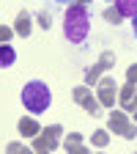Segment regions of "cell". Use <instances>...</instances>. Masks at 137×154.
I'll list each match as a JSON object with an SVG mask.
<instances>
[{
	"label": "cell",
	"mask_w": 137,
	"mask_h": 154,
	"mask_svg": "<svg viewBox=\"0 0 137 154\" xmlns=\"http://www.w3.org/2000/svg\"><path fill=\"white\" fill-rule=\"evenodd\" d=\"M30 30H33V14L19 11V14H16V19H14V33H16V36H22V38H28V36H30Z\"/></svg>",
	"instance_id": "cell-8"
},
{
	"label": "cell",
	"mask_w": 137,
	"mask_h": 154,
	"mask_svg": "<svg viewBox=\"0 0 137 154\" xmlns=\"http://www.w3.org/2000/svg\"><path fill=\"white\" fill-rule=\"evenodd\" d=\"M115 8H118L121 17H137V0H121V3H115Z\"/></svg>",
	"instance_id": "cell-11"
},
{
	"label": "cell",
	"mask_w": 137,
	"mask_h": 154,
	"mask_svg": "<svg viewBox=\"0 0 137 154\" xmlns=\"http://www.w3.org/2000/svg\"><path fill=\"white\" fill-rule=\"evenodd\" d=\"M104 19H107V22H115V25H118L124 17L118 14V8H115V6H110V8H104Z\"/></svg>",
	"instance_id": "cell-17"
},
{
	"label": "cell",
	"mask_w": 137,
	"mask_h": 154,
	"mask_svg": "<svg viewBox=\"0 0 137 154\" xmlns=\"http://www.w3.org/2000/svg\"><path fill=\"white\" fill-rule=\"evenodd\" d=\"M124 113H129V119L137 124V88H134V96H132V99H129V105L124 107Z\"/></svg>",
	"instance_id": "cell-14"
},
{
	"label": "cell",
	"mask_w": 137,
	"mask_h": 154,
	"mask_svg": "<svg viewBox=\"0 0 137 154\" xmlns=\"http://www.w3.org/2000/svg\"><path fill=\"white\" fill-rule=\"evenodd\" d=\"M134 154H137V151H134Z\"/></svg>",
	"instance_id": "cell-23"
},
{
	"label": "cell",
	"mask_w": 137,
	"mask_h": 154,
	"mask_svg": "<svg viewBox=\"0 0 137 154\" xmlns=\"http://www.w3.org/2000/svg\"><path fill=\"white\" fill-rule=\"evenodd\" d=\"M96 154H104V151H96Z\"/></svg>",
	"instance_id": "cell-22"
},
{
	"label": "cell",
	"mask_w": 137,
	"mask_h": 154,
	"mask_svg": "<svg viewBox=\"0 0 137 154\" xmlns=\"http://www.w3.org/2000/svg\"><path fill=\"white\" fill-rule=\"evenodd\" d=\"M88 30H91L88 6L85 3H71L66 8V17H63V36L71 44H82L88 38Z\"/></svg>",
	"instance_id": "cell-1"
},
{
	"label": "cell",
	"mask_w": 137,
	"mask_h": 154,
	"mask_svg": "<svg viewBox=\"0 0 137 154\" xmlns=\"http://www.w3.org/2000/svg\"><path fill=\"white\" fill-rule=\"evenodd\" d=\"M107 129H110V132H115V135H121L124 140L137 138V124L129 119V113H124V110H115V107H112L110 119H107Z\"/></svg>",
	"instance_id": "cell-4"
},
{
	"label": "cell",
	"mask_w": 137,
	"mask_h": 154,
	"mask_svg": "<svg viewBox=\"0 0 137 154\" xmlns=\"http://www.w3.org/2000/svg\"><path fill=\"white\" fill-rule=\"evenodd\" d=\"M74 102L82 105L91 116H102V105H99V99H96V94L91 91V85H85V83L74 88Z\"/></svg>",
	"instance_id": "cell-6"
},
{
	"label": "cell",
	"mask_w": 137,
	"mask_h": 154,
	"mask_svg": "<svg viewBox=\"0 0 137 154\" xmlns=\"http://www.w3.org/2000/svg\"><path fill=\"white\" fill-rule=\"evenodd\" d=\"M63 143H85V138H82L80 132H71V135H66V138H63Z\"/></svg>",
	"instance_id": "cell-20"
},
{
	"label": "cell",
	"mask_w": 137,
	"mask_h": 154,
	"mask_svg": "<svg viewBox=\"0 0 137 154\" xmlns=\"http://www.w3.org/2000/svg\"><path fill=\"white\" fill-rule=\"evenodd\" d=\"M6 154H36V151H33V149H28L25 143L14 140V143H8V146H6Z\"/></svg>",
	"instance_id": "cell-13"
},
{
	"label": "cell",
	"mask_w": 137,
	"mask_h": 154,
	"mask_svg": "<svg viewBox=\"0 0 137 154\" xmlns=\"http://www.w3.org/2000/svg\"><path fill=\"white\" fill-rule=\"evenodd\" d=\"M11 36H14V28L0 25V44H8V42H11Z\"/></svg>",
	"instance_id": "cell-18"
},
{
	"label": "cell",
	"mask_w": 137,
	"mask_h": 154,
	"mask_svg": "<svg viewBox=\"0 0 137 154\" xmlns=\"http://www.w3.org/2000/svg\"><path fill=\"white\" fill-rule=\"evenodd\" d=\"M63 149H66L69 154H91L85 143H63Z\"/></svg>",
	"instance_id": "cell-15"
},
{
	"label": "cell",
	"mask_w": 137,
	"mask_h": 154,
	"mask_svg": "<svg viewBox=\"0 0 137 154\" xmlns=\"http://www.w3.org/2000/svg\"><path fill=\"white\" fill-rule=\"evenodd\" d=\"M16 129H19V135H22V138H36L38 132H41V124H38L36 119H28V116H22V119L16 121Z\"/></svg>",
	"instance_id": "cell-9"
},
{
	"label": "cell",
	"mask_w": 137,
	"mask_h": 154,
	"mask_svg": "<svg viewBox=\"0 0 137 154\" xmlns=\"http://www.w3.org/2000/svg\"><path fill=\"white\" fill-rule=\"evenodd\" d=\"M91 140H93V146H99V149H104V146L110 143V129H96V132L91 135Z\"/></svg>",
	"instance_id": "cell-12"
},
{
	"label": "cell",
	"mask_w": 137,
	"mask_h": 154,
	"mask_svg": "<svg viewBox=\"0 0 137 154\" xmlns=\"http://www.w3.org/2000/svg\"><path fill=\"white\" fill-rule=\"evenodd\" d=\"M96 99H99L102 107L112 110L115 107V99H118V85H115V77L112 74H104L99 83H96Z\"/></svg>",
	"instance_id": "cell-5"
},
{
	"label": "cell",
	"mask_w": 137,
	"mask_h": 154,
	"mask_svg": "<svg viewBox=\"0 0 137 154\" xmlns=\"http://www.w3.org/2000/svg\"><path fill=\"white\" fill-rule=\"evenodd\" d=\"M36 22H38V28H44V30H49V22H52V19H49V14L47 11H36Z\"/></svg>",
	"instance_id": "cell-16"
},
{
	"label": "cell",
	"mask_w": 137,
	"mask_h": 154,
	"mask_svg": "<svg viewBox=\"0 0 137 154\" xmlns=\"http://www.w3.org/2000/svg\"><path fill=\"white\" fill-rule=\"evenodd\" d=\"M61 135H63V127H61V124L41 127V132L30 140V149H33L36 154H52L58 146H61Z\"/></svg>",
	"instance_id": "cell-3"
},
{
	"label": "cell",
	"mask_w": 137,
	"mask_h": 154,
	"mask_svg": "<svg viewBox=\"0 0 137 154\" xmlns=\"http://www.w3.org/2000/svg\"><path fill=\"white\" fill-rule=\"evenodd\" d=\"M126 83H132V85H137V63H132V66L126 69Z\"/></svg>",
	"instance_id": "cell-19"
},
{
	"label": "cell",
	"mask_w": 137,
	"mask_h": 154,
	"mask_svg": "<svg viewBox=\"0 0 137 154\" xmlns=\"http://www.w3.org/2000/svg\"><path fill=\"white\" fill-rule=\"evenodd\" d=\"M22 105L28 107V113L33 116H41L49 110L52 105V91L44 80H30L25 88H22Z\"/></svg>",
	"instance_id": "cell-2"
},
{
	"label": "cell",
	"mask_w": 137,
	"mask_h": 154,
	"mask_svg": "<svg viewBox=\"0 0 137 154\" xmlns=\"http://www.w3.org/2000/svg\"><path fill=\"white\" fill-rule=\"evenodd\" d=\"M132 30H134V36H137V17L132 19Z\"/></svg>",
	"instance_id": "cell-21"
},
{
	"label": "cell",
	"mask_w": 137,
	"mask_h": 154,
	"mask_svg": "<svg viewBox=\"0 0 137 154\" xmlns=\"http://www.w3.org/2000/svg\"><path fill=\"white\" fill-rule=\"evenodd\" d=\"M112 63H115V55H112L110 50H104V52H102V58H99V63H93V66L85 72V85L99 83V80H102V72H104V69H110Z\"/></svg>",
	"instance_id": "cell-7"
},
{
	"label": "cell",
	"mask_w": 137,
	"mask_h": 154,
	"mask_svg": "<svg viewBox=\"0 0 137 154\" xmlns=\"http://www.w3.org/2000/svg\"><path fill=\"white\" fill-rule=\"evenodd\" d=\"M14 61H16L14 47H11V44H0V69H8Z\"/></svg>",
	"instance_id": "cell-10"
}]
</instances>
